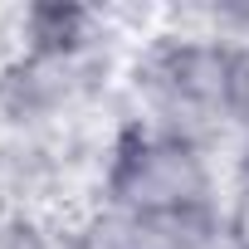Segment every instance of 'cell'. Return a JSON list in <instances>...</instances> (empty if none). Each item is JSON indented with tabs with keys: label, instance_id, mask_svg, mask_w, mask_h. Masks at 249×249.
<instances>
[{
	"label": "cell",
	"instance_id": "cell-7",
	"mask_svg": "<svg viewBox=\"0 0 249 249\" xmlns=\"http://www.w3.org/2000/svg\"><path fill=\"white\" fill-rule=\"evenodd\" d=\"M234 196H249V132H239V147H234Z\"/></svg>",
	"mask_w": 249,
	"mask_h": 249
},
{
	"label": "cell",
	"instance_id": "cell-6",
	"mask_svg": "<svg viewBox=\"0 0 249 249\" xmlns=\"http://www.w3.org/2000/svg\"><path fill=\"white\" fill-rule=\"evenodd\" d=\"M225 230H230L234 249H249V196H234L225 205Z\"/></svg>",
	"mask_w": 249,
	"mask_h": 249
},
{
	"label": "cell",
	"instance_id": "cell-1",
	"mask_svg": "<svg viewBox=\"0 0 249 249\" xmlns=\"http://www.w3.org/2000/svg\"><path fill=\"white\" fill-rule=\"evenodd\" d=\"M220 83H225V39L181 10H171L161 30L142 35L127 64L132 112L147 127L200 147H210L225 132Z\"/></svg>",
	"mask_w": 249,
	"mask_h": 249
},
{
	"label": "cell",
	"instance_id": "cell-5",
	"mask_svg": "<svg viewBox=\"0 0 249 249\" xmlns=\"http://www.w3.org/2000/svg\"><path fill=\"white\" fill-rule=\"evenodd\" d=\"M0 249H69V234L49 230L35 210L15 205V210H0Z\"/></svg>",
	"mask_w": 249,
	"mask_h": 249
},
{
	"label": "cell",
	"instance_id": "cell-3",
	"mask_svg": "<svg viewBox=\"0 0 249 249\" xmlns=\"http://www.w3.org/2000/svg\"><path fill=\"white\" fill-rule=\"evenodd\" d=\"M10 39H15V54H25V59L64 64V59H83L98 44H107L112 30H107V15L93 5L39 0V5H25L10 20Z\"/></svg>",
	"mask_w": 249,
	"mask_h": 249
},
{
	"label": "cell",
	"instance_id": "cell-2",
	"mask_svg": "<svg viewBox=\"0 0 249 249\" xmlns=\"http://www.w3.org/2000/svg\"><path fill=\"white\" fill-rule=\"evenodd\" d=\"M98 191L103 205L132 220H166L186 210L220 205L210 147L157 132L137 112L117 117L98 147Z\"/></svg>",
	"mask_w": 249,
	"mask_h": 249
},
{
	"label": "cell",
	"instance_id": "cell-4",
	"mask_svg": "<svg viewBox=\"0 0 249 249\" xmlns=\"http://www.w3.org/2000/svg\"><path fill=\"white\" fill-rule=\"evenodd\" d=\"M220 107H225V127L249 132V39H225Z\"/></svg>",
	"mask_w": 249,
	"mask_h": 249
}]
</instances>
